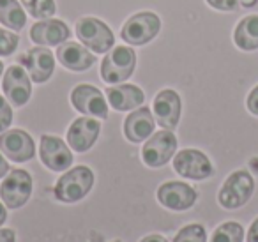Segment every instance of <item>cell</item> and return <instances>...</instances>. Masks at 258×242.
Segmentation results:
<instances>
[{"label": "cell", "mask_w": 258, "mask_h": 242, "mask_svg": "<svg viewBox=\"0 0 258 242\" xmlns=\"http://www.w3.org/2000/svg\"><path fill=\"white\" fill-rule=\"evenodd\" d=\"M4 73H6V66H4V62L0 60V80H2V76H4Z\"/></svg>", "instance_id": "cell-36"}, {"label": "cell", "mask_w": 258, "mask_h": 242, "mask_svg": "<svg viewBox=\"0 0 258 242\" xmlns=\"http://www.w3.org/2000/svg\"><path fill=\"white\" fill-rule=\"evenodd\" d=\"M101 133V122L94 117H78L76 120H73V124L69 126L68 133H66V140L68 145L71 147L75 152H89L94 147V143L97 142Z\"/></svg>", "instance_id": "cell-16"}, {"label": "cell", "mask_w": 258, "mask_h": 242, "mask_svg": "<svg viewBox=\"0 0 258 242\" xmlns=\"http://www.w3.org/2000/svg\"><path fill=\"white\" fill-rule=\"evenodd\" d=\"M76 37L92 53H108L115 46V36L110 25L94 16H83L75 25Z\"/></svg>", "instance_id": "cell-3"}, {"label": "cell", "mask_w": 258, "mask_h": 242, "mask_svg": "<svg viewBox=\"0 0 258 242\" xmlns=\"http://www.w3.org/2000/svg\"><path fill=\"white\" fill-rule=\"evenodd\" d=\"M8 173H9V163H8V159H6L4 154L0 152V178H4Z\"/></svg>", "instance_id": "cell-32"}, {"label": "cell", "mask_w": 258, "mask_h": 242, "mask_svg": "<svg viewBox=\"0 0 258 242\" xmlns=\"http://www.w3.org/2000/svg\"><path fill=\"white\" fill-rule=\"evenodd\" d=\"M94 180H96L94 171L85 164L69 168L57 180L53 195L62 203H76L89 195L94 186Z\"/></svg>", "instance_id": "cell-1"}, {"label": "cell", "mask_w": 258, "mask_h": 242, "mask_svg": "<svg viewBox=\"0 0 258 242\" xmlns=\"http://www.w3.org/2000/svg\"><path fill=\"white\" fill-rule=\"evenodd\" d=\"M124 136L131 143H142L156 131V118L151 108L140 106L133 110L124 120Z\"/></svg>", "instance_id": "cell-19"}, {"label": "cell", "mask_w": 258, "mask_h": 242, "mask_svg": "<svg viewBox=\"0 0 258 242\" xmlns=\"http://www.w3.org/2000/svg\"><path fill=\"white\" fill-rule=\"evenodd\" d=\"M244 240V228L242 224L235 221L219 224L212 233L211 242H242Z\"/></svg>", "instance_id": "cell-24"}, {"label": "cell", "mask_w": 258, "mask_h": 242, "mask_svg": "<svg viewBox=\"0 0 258 242\" xmlns=\"http://www.w3.org/2000/svg\"><path fill=\"white\" fill-rule=\"evenodd\" d=\"M6 219H8V209L4 203H0V226L6 223Z\"/></svg>", "instance_id": "cell-34"}, {"label": "cell", "mask_w": 258, "mask_h": 242, "mask_svg": "<svg viewBox=\"0 0 258 242\" xmlns=\"http://www.w3.org/2000/svg\"><path fill=\"white\" fill-rule=\"evenodd\" d=\"M173 170L189 180H205L214 173V166L207 154L198 149H182L177 152L173 156Z\"/></svg>", "instance_id": "cell-9"}, {"label": "cell", "mask_w": 258, "mask_h": 242, "mask_svg": "<svg viewBox=\"0 0 258 242\" xmlns=\"http://www.w3.org/2000/svg\"><path fill=\"white\" fill-rule=\"evenodd\" d=\"M173 242H207V231L202 224L193 223L180 228Z\"/></svg>", "instance_id": "cell-25"}, {"label": "cell", "mask_w": 258, "mask_h": 242, "mask_svg": "<svg viewBox=\"0 0 258 242\" xmlns=\"http://www.w3.org/2000/svg\"><path fill=\"white\" fill-rule=\"evenodd\" d=\"M0 23L13 32L27 27V11L18 0H0Z\"/></svg>", "instance_id": "cell-22"}, {"label": "cell", "mask_w": 258, "mask_h": 242, "mask_svg": "<svg viewBox=\"0 0 258 242\" xmlns=\"http://www.w3.org/2000/svg\"><path fill=\"white\" fill-rule=\"evenodd\" d=\"M246 106H247V110H249V113L258 117V85L249 92V96H247V99H246Z\"/></svg>", "instance_id": "cell-29"}, {"label": "cell", "mask_w": 258, "mask_h": 242, "mask_svg": "<svg viewBox=\"0 0 258 242\" xmlns=\"http://www.w3.org/2000/svg\"><path fill=\"white\" fill-rule=\"evenodd\" d=\"M2 92L15 108L25 106L32 96V80L23 66H11L2 76Z\"/></svg>", "instance_id": "cell-10"}, {"label": "cell", "mask_w": 258, "mask_h": 242, "mask_svg": "<svg viewBox=\"0 0 258 242\" xmlns=\"http://www.w3.org/2000/svg\"><path fill=\"white\" fill-rule=\"evenodd\" d=\"M71 147L62 138L53 135H43L39 142V157L43 164L51 171H66L73 164Z\"/></svg>", "instance_id": "cell-12"}, {"label": "cell", "mask_w": 258, "mask_h": 242, "mask_svg": "<svg viewBox=\"0 0 258 242\" xmlns=\"http://www.w3.org/2000/svg\"><path fill=\"white\" fill-rule=\"evenodd\" d=\"M161 30V18L154 11H140L125 20L120 37L129 46H145L156 39Z\"/></svg>", "instance_id": "cell-5"}, {"label": "cell", "mask_w": 258, "mask_h": 242, "mask_svg": "<svg viewBox=\"0 0 258 242\" xmlns=\"http://www.w3.org/2000/svg\"><path fill=\"white\" fill-rule=\"evenodd\" d=\"M0 242H16V233L11 228H0Z\"/></svg>", "instance_id": "cell-30"}, {"label": "cell", "mask_w": 258, "mask_h": 242, "mask_svg": "<svg viewBox=\"0 0 258 242\" xmlns=\"http://www.w3.org/2000/svg\"><path fill=\"white\" fill-rule=\"evenodd\" d=\"M30 41L36 46H60L62 43L71 39V29L66 22L58 18L37 20L29 30Z\"/></svg>", "instance_id": "cell-15"}, {"label": "cell", "mask_w": 258, "mask_h": 242, "mask_svg": "<svg viewBox=\"0 0 258 242\" xmlns=\"http://www.w3.org/2000/svg\"><path fill=\"white\" fill-rule=\"evenodd\" d=\"M22 64L27 69L34 83H46L53 76L55 55L46 46H34L22 57Z\"/></svg>", "instance_id": "cell-17"}, {"label": "cell", "mask_w": 258, "mask_h": 242, "mask_svg": "<svg viewBox=\"0 0 258 242\" xmlns=\"http://www.w3.org/2000/svg\"><path fill=\"white\" fill-rule=\"evenodd\" d=\"M137 68V51L131 46H113L101 62V78L108 85L127 82Z\"/></svg>", "instance_id": "cell-2"}, {"label": "cell", "mask_w": 258, "mask_h": 242, "mask_svg": "<svg viewBox=\"0 0 258 242\" xmlns=\"http://www.w3.org/2000/svg\"><path fill=\"white\" fill-rule=\"evenodd\" d=\"M0 152L13 163H27L36 156V142L23 129L0 133Z\"/></svg>", "instance_id": "cell-11"}, {"label": "cell", "mask_w": 258, "mask_h": 242, "mask_svg": "<svg viewBox=\"0 0 258 242\" xmlns=\"http://www.w3.org/2000/svg\"><path fill=\"white\" fill-rule=\"evenodd\" d=\"M212 9L223 13H232L239 8V0H205Z\"/></svg>", "instance_id": "cell-28"}, {"label": "cell", "mask_w": 258, "mask_h": 242, "mask_svg": "<svg viewBox=\"0 0 258 242\" xmlns=\"http://www.w3.org/2000/svg\"><path fill=\"white\" fill-rule=\"evenodd\" d=\"M55 57L62 68L73 73L89 71L96 64V53H92L89 48H85L82 43H76V41H66L60 46H57Z\"/></svg>", "instance_id": "cell-18"}, {"label": "cell", "mask_w": 258, "mask_h": 242, "mask_svg": "<svg viewBox=\"0 0 258 242\" xmlns=\"http://www.w3.org/2000/svg\"><path fill=\"white\" fill-rule=\"evenodd\" d=\"M106 99L115 111H133L144 106L145 94L140 87L133 83H118V85L108 87Z\"/></svg>", "instance_id": "cell-20"}, {"label": "cell", "mask_w": 258, "mask_h": 242, "mask_svg": "<svg viewBox=\"0 0 258 242\" xmlns=\"http://www.w3.org/2000/svg\"><path fill=\"white\" fill-rule=\"evenodd\" d=\"M233 43L242 51L258 50V15H247L233 30Z\"/></svg>", "instance_id": "cell-21"}, {"label": "cell", "mask_w": 258, "mask_h": 242, "mask_svg": "<svg viewBox=\"0 0 258 242\" xmlns=\"http://www.w3.org/2000/svg\"><path fill=\"white\" fill-rule=\"evenodd\" d=\"M13 124V104L6 96H0V133L8 131Z\"/></svg>", "instance_id": "cell-27"}, {"label": "cell", "mask_w": 258, "mask_h": 242, "mask_svg": "<svg viewBox=\"0 0 258 242\" xmlns=\"http://www.w3.org/2000/svg\"><path fill=\"white\" fill-rule=\"evenodd\" d=\"M152 113H154L156 124L163 129H173L179 126L180 113H182V101L180 96L173 89H163L152 101Z\"/></svg>", "instance_id": "cell-13"}, {"label": "cell", "mask_w": 258, "mask_h": 242, "mask_svg": "<svg viewBox=\"0 0 258 242\" xmlns=\"http://www.w3.org/2000/svg\"><path fill=\"white\" fill-rule=\"evenodd\" d=\"M22 6L25 8L27 15L36 20L53 18V15L57 13L55 0H22Z\"/></svg>", "instance_id": "cell-23"}, {"label": "cell", "mask_w": 258, "mask_h": 242, "mask_svg": "<svg viewBox=\"0 0 258 242\" xmlns=\"http://www.w3.org/2000/svg\"><path fill=\"white\" fill-rule=\"evenodd\" d=\"M246 238H247V242H258V217L251 223Z\"/></svg>", "instance_id": "cell-31"}, {"label": "cell", "mask_w": 258, "mask_h": 242, "mask_svg": "<svg viewBox=\"0 0 258 242\" xmlns=\"http://www.w3.org/2000/svg\"><path fill=\"white\" fill-rule=\"evenodd\" d=\"M239 4L242 6L244 9H251L258 4V0H239Z\"/></svg>", "instance_id": "cell-35"}, {"label": "cell", "mask_w": 258, "mask_h": 242, "mask_svg": "<svg viewBox=\"0 0 258 242\" xmlns=\"http://www.w3.org/2000/svg\"><path fill=\"white\" fill-rule=\"evenodd\" d=\"M140 242H168L163 235L159 233H152V235H147V237H144Z\"/></svg>", "instance_id": "cell-33"}, {"label": "cell", "mask_w": 258, "mask_h": 242, "mask_svg": "<svg viewBox=\"0 0 258 242\" xmlns=\"http://www.w3.org/2000/svg\"><path fill=\"white\" fill-rule=\"evenodd\" d=\"M34 182L32 175L27 170H13L4 177L2 184H0V200L8 209H20L23 207L32 196Z\"/></svg>", "instance_id": "cell-6"}, {"label": "cell", "mask_w": 258, "mask_h": 242, "mask_svg": "<svg viewBox=\"0 0 258 242\" xmlns=\"http://www.w3.org/2000/svg\"><path fill=\"white\" fill-rule=\"evenodd\" d=\"M113 242H120V240H113Z\"/></svg>", "instance_id": "cell-37"}, {"label": "cell", "mask_w": 258, "mask_h": 242, "mask_svg": "<svg viewBox=\"0 0 258 242\" xmlns=\"http://www.w3.org/2000/svg\"><path fill=\"white\" fill-rule=\"evenodd\" d=\"M71 104L82 115L94 118H108V99L97 87L89 83H80L71 90Z\"/></svg>", "instance_id": "cell-8"}, {"label": "cell", "mask_w": 258, "mask_h": 242, "mask_svg": "<svg viewBox=\"0 0 258 242\" xmlns=\"http://www.w3.org/2000/svg\"><path fill=\"white\" fill-rule=\"evenodd\" d=\"M20 46L18 32H13L9 29H0V57H9Z\"/></svg>", "instance_id": "cell-26"}, {"label": "cell", "mask_w": 258, "mask_h": 242, "mask_svg": "<svg viewBox=\"0 0 258 242\" xmlns=\"http://www.w3.org/2000/svg\"><path fill=\"white\" fill-rule=\"evenodd\" d=\"M175 135L168 129H161V131H154L151 138L145 140L144 147H142V161L149 168H161L175 156Z\"/></svg>", "instance_id": "cell-7"}, {"label": "cell", "mask_w": 258, "mask_h": 242, "mask_svg": "<svg viewBox=\"0 0 258 242\" xmlns=\"http://www.w3.org/2000/svg\"><path fill=\"white\" fill-rule=\"evenodd\" d=\"M254 193V178L247 170H235L226 177L218 193V202L223 209L235 210L244 207Z\"/></svg>", "instance_id": "cell-4"}, {"label": "cell", "mask_w": 258, "mask_h": 242, "mask_svg": "<svg viewBox=\"0 0 258 242\" xmlns=\"http://www.w3.org/2000/svg\"><path fill=\"white\" fill-rule=\"evenodd\" d=\"M198 193L189 184L180 180H168L158 188V202L175 212L187 210L197 203Z\"/></svg>", "instance_id": "cell-14"}]
</instances>
